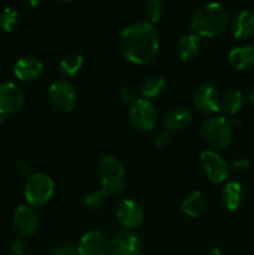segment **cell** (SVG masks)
Here are the masks:
<instances>
[{
  "label": "cell",
  "instance_id": "1",
  "mask_svg": "<svg viewBox=\"0 0 254 255\" xmlns=\"http://www.w3.org/2000/svg\"><path fill=\"white\" fill-rule=\"evenodd\" d=\"M120 51L127 61L147 65L159 50V35L153 24L147 20L132 22L122 30L119 41Z\"/></svg>",
  "mask_w": 254,
  "mask_h": 255
},
{
  "label": "cell",
  "instance_id": "2",
  "mask_svg": "<svg viewBox=\"0 0 254 255\" xmlns=\"http://www.w3.org/2000/svg\"><path fill=\"white\" fill-rule=\"evenodd\" d=\"M228 10L219 2H206L193 11L191 29L199 37H214L223 34L229 27Z\"/></svg>",
  "mask_w": 254,
  "mask_h": 255
},
{
  "label": "cell",
  "instance_id": "3",
  "mask_svg": "<svg viewBox=\"0 0 254 255\" xmlns=\"http://www.w3.org/2000/svg\"><path fill=\"white\" fill-rule=\"evenodd\" d=\"M201 136L204 143L214 149L227 148L232 143L233 128L232 122L222 115H213L203 122Z\"/></svg>",
  "mask_w": 254,
  "mask_h": 255
},
{
  "label": "cell",
  "instance_id": "4",
  "mask_svg": "<svg viewBox=\"0 0 254 255\" xmlns=\"http://www.w3.org/2000/svg\"><path fill=\"white\" fill-rule=\"evenodd\" d=\"M99 173L102 191L107 196H115L124 191L126 186V173L124 164L116 157L111 154L102 157L99 164Z\"/></svg>",
  "mask_w": 254,
  "mask_h": 255
},
{
  "label": "cell",
  "instance_id": "5",
  "mask_svg": "<svg viewBox=\"0 0 254 255\" xmlns=\"http://www.w3.org/2000/svg\"><path fill=\"white\" fill-rule=\"evenodd\" d=\"M55 183L50 176L45 173H32L26 179L24 197L30 207H41L52 198Z\"/></svg>",
  "mask_w": 254,
  "mask_h": 255
},
{
  "label": "cell",
  "instance_id": "6",
  "mask_svg": "<svg viewBox=\"0 0 254 255\" xmlns=\"http://www.w3.org/2000/svg\"><path fill=\"white\" fill-rule=\"evenodd\" d=\"M128 120L136 131L148 132L154 128L158 120V112L153 102L139 97L131 105L128 111Z\"/></svg>",
  "mask_w": 254,
  "mask_h": 255
},
{
  "label": "cell",
  "instance_id": "7",
  "mask_svg": "<svg viewBox=\"0 0 254 255\" xmlns=\"http://www.w3.org/2000/svg\"><path fill=\"white\" fill-rule=\"evenodd\" d=\"M74 85L65 79L55 80L49 87V100L52 106L61 112H70L76 105Z\"/></svg>",
  "mask_w": 254,
  "mask_h": 255
},
{
  "label": "cell",
  "instance_id": "8",
  "mask_svg": "<svg viewBox=\"0 0 254 255\" xmlns=\"http://www.w3.org/2000/svg\"><path fill=\"white\" fill-rule=\"evenodd\" d=\"M199 164L204 176L212 183H222L229 174V167L227 162L214 151L202 152L199 154Z\"/></svg>",
  "mask_w": 254,
  "mask_h": 255
},
{
  "label": "cell",
  "instance_id": "9",
  "mask_svg": "<svg viewBox=\"0 0 254 255\" xmlns=\"http://www.w3.org/2000/svg\"><path fill=\"white\" fill-rule=\"evenodd\" d=\"M39 216L29 204H20L12 214V226L22 238L34 236L39 229Z\"/></svg>",
  "mask_w": 254,
  "mask_h": 255
},
{
  "label": "cell",
  "instance_id": "10",
  "mask_svg": "<svg viewBox=\"0 0 254 255\" xmlns=\"http://www.w3.org/2000/svg\"><path fill=\"white\" fill-rule=\"evenodd\" d=\"M192 101L194 107L199 112L206 115H212L219 112V104H221V96L214 86L209 84L198 85L193 90L192 94Z\"/></svg>",
  "mask_w": 254,
  "mask_h": 255
},
{
  "label": "cell",
  "instance_id": "11",
  "mask_svg": "<svg viewBox=\"0 0 254 255\" xmlns=\"http://www.w3.org/2000/svg\"><path fill=\"white\" fill-rule=\"evenodd\" d=\"M25 104L22 90L14 82L0 84V115H12L19 112Z\"/></svg>",
  "mask_w": 254,
  "mask_h": 255
},
{
  "label": "cell",
  "instance_id": "12",
  "mask_svg": "<svg viewBox=\"0 0 254 255\" xmlns=\"http://www.w3.org/2000/svg\"><path fill=\"white\" fill-rule=\"evenodd\" d=\"M116 216L120 224L127 229L138 228L144 221V212L141 204L131 198L120 202L116 208Z\"/></svg>",
  "mask_w": 254,
  "mask_h": 255
},
{
  "label": "cell",
  "instance_id": "13",
  "mask_svg": "<svg viewBox=\"0 0 254 255\" xmlns=\"http://www.w3.org/2000/svg\"><path fill=\"white\" fill-rule=\"evenodd\" d=\"M77 255H110V241L102 232H89L77 244Z\"/></svg>",
  "mask_w": 254,
  "mask_h": 255
},
{
  "label": "cell",
  "instance_id": "14",
  "mask_svg": "<svg viewBox=\"0 0 254 255\" xmlns=\"http://www.w3.org/2000/svg\"><path fill=\"white\" fill-rule=\"evenodd\" d=\"M141 239L129 231L117 233L110 242V255H141Z\"/></svg>",
  "mask_w": 254,
  "mask_h": 255
},
{
  "label": "cell",
  "instance_id": "15",
  "mask_svg": "<svg viewBox=\"0 0 254 255\" xmlns=\"http://www.w3.org/2000/svg\"><path fill=\"white\" fill-rule=\"evenodd\" d=\"M12 70L16 79L21 81H34L42 74L44 64L39 57L26 55L16 60Z\"/></svg>",
  "mask_w": 254,
  "mask_h": 255
},
{
  "label": "cell",
  "instance_id": "16",
  "mask_svg": "<svg viewBox=\"0 0 254 255\" xmlns=\"http://www.w3.org/2000/svg\"><path fill=\"white\" fill-rule=\"evenodd\" d=\"M229 31L236 39L244 40L254 35V14L249 10H241L229 21Z\"/></svg>",
  "mask_w": 254,
  "mask_h": 255
},
{
  "label": "cell",
  "instance_id": "17",
  "mask_svg": "<svg viewBox=\"0 0 254 255\" xmlns=\"http://www.w3.org/2000/svg\"><path fill=\"white\" fill-rule=\"evenodd\" d=\"M192 120H193V116H192V114L188 110L183 109V107H176V109L169 110V111L164 115V129H166L167 132H169V133H173V132H182L191 126Z\"/></svg>",
  "mask_w": 254,
  "mask_h": 255
},
{
  "label": "cell",
  "instance_id": "18",
  "mask_svg": "<svg viewBox=\"0 0 254 255\" xmlns=\"http://www.w3.org/2000/svg\"><path fill=\"white\" fill-rule=\"evenodd\" d=\"M201 47V37L197 36L193 32H189V34H186L179 37L176 47L177 56L183 62L192 61V60H194L198 56Z\"/></svg>",
  "mask_w": 254,
  "mask_h": 255
},
{
  "label": "cell",
  "instance_id": "19",
  "mask_svg": "<svg viewBox=\"0 0 254 255\" xmlns=\"http://www.w3.org/2000/svg\"><path fill=\"white\" fill-rule=\"evenodd\" d=\"M228 62L241 71L252 69L254 66V46L246 45L232 49L228 54Z\"/></svg>",
  "mask_w": 254,
  "mask_h": 255
},
{
  "label": "cell",
  "instance_id": "20",
  "mask_svg": "<svg viewBox=\"0 0 254 255\" xmlns=\"http://www.w3.org/2000/svg\"><path fill=\"white\" fill-rule=\"evenodd\" d=\"M221 201L227 211L234 212L243 202V188L238 182H228L221 192Z\"/></svg>",
  "mask_w": 254,
  "mask_h": 255
},
{
  "label": "cell",
  "instance_id": "21",
  "mask_svg": "<svg viewBox=\"0 0 254 255\" xmlns=\"http://www.w3.org/2000/svg\"><path fill=\"white\" fill-rule=\"evenodd\" d=\"M207 208V198L203 192L194 191L183 199L181 209L186 216L196 218L204 213Z\"/></svg>",
  "mask_w": 254,
  "mask_h": 255
},
{
  "label": "cell",
  "instance_id": "22",
  "mask_svg": "<svg viewBox=\"0 0 254 255\" xmlns=\"http://www.w3.org/2000/svg\"><path fill=\"white\" fill-rule=\"evenodd\" d=\"M243 106V94L237 89H229L221 97L219 112L223 115H236Z\"/></svg>",
  "mask_w": 254,
  "mask_h": 255
},
{
  "label": "cell",
  "instance_id": "23",
  "mask_svg": "<svg viewBox=\"0 0 254 255\" xmlns=\"http://www.w3.org/2000/svg\"><path fill=\"white\" fill-rule=\"evenodd\" d=\"M167 87V80L159 75H153L144 80L139 87V92L142 95V99H153L163 94Z\"/></svg>",
  "mask_w": 254,
  "mask_h": 255
},
{
  "label": "cell",
  "instance_id": "24",
  "mask_svg": "<svg viewBox=\"0 0 254 255\" xmlns=\"http://www.w3.org/2000/svg\"><path fill=\"white\" fill-rule=\"evenodd\" d=\"M82 64H84V57H82L81 54H79V52H69L60 61V72L66 77L74 76L80 71Z\"/></svg>",
  "mask_w": 254,
  "mask_h": 255
},
{
  "label": "cell",
  "instance_id": "25",
  "mask_svg": "<svg viewBox=\"0 0 254 255\" xmlns=\"http://www.w3.org/2000/svg\"><path fill=\"white\" fill-rule=\"evenodd\" d=\"M20 15L16 9L6 6L0 11V29L5 32H11L19 26Z\"/></svg>",
  "mask_w": 254,
  "mask_h": 255
},
{
  "label": "cell",
  "instance_id": "26",
  "mask_svg": "<svg viewBox=\"0 0 254 255\" xmlns=\"http://www.w3.org/2000/svg\"><path fill=\"white\" fill-rule=\"evenodd\" d=\"M163 12L164 5L159 0H148L144 4V14H146L147 19H148L147 21H149L151 24L158 22L161 17L163 16Z\"/></svg>",
  "mask_w": 254,
  "mask_h": 255
},
{
  "label": "cell",
  "instance_id": "27",
  "mask_svg": "<svg viewBox=\"0 0 254 255\" xmlns=\"http://www.w3.org/2000/svg\"><path fill=\"white\" fill-rule=\"evenodd\" d=\"M107 194L102 189L94 191L85 197V206L91 211H100L105 207L107 202Z\"/></svg>",
  "mask_w": 254,
  "mask_h": 255
},
{
  "label": "cell",
  "instance_id": "28",
  "mask_svg": "<svg viewBox=\"0 0 254 255\" xmlns=\"http://www.w3.org/2000/svg\"><path fill=\"white\" fill-rule=\"evenodd\" d=\"M51 255H77V247L70 242L60 243L52 248Z\"/></svg>",
  "mask_w": 254,
  "mask_h": 255
},
{
  "label": "cell",
  "instance_id": "29",
  "mask_svg": "<svg viewBox=\"0 0 254 255\" xmlns=\"http://www.w3.org/2000/svg\"><path fill=\"white\" fill-rule=\"evenodd\" d=\"M15 171H16L21 177L29 178L32 174V166L27 161L20 158L17 159V161H15Z\"/></svg>",
  "mask_w": 254,
  "mask_h": 255
},
{
  "label": "cell",
  "instance_id": "30",
  "mask_svg": "<svg viewBox=\"0 0 254 255\" xmlns=\"http://www.w3.org/2000/svg\"><path fill=\"white\" fill-rule=\"evenodd\" d=\"M26 247L27 243L26 241H25V238H22V237H17V238H15L14 241L11 242V244H10V249H11L12 254L15 255L24 254L25 251H26Z\"/></svg>",
  "mask_w": 254,
  "mask_h": 255
},
{
  "label": "cell",
  "instance_id": "31",
  "mask_svg": "<svg viewBox=\"0 0 254 255\" xmlns=\"http://www.w3.org/2000/svg\"><path fill=\"white\" fill-rule=\"evenodd\" d=\"M121 97L125 102L127 104H133L136 102L139 97H137V92L136 90L133 89L132 86H124L121 89Z\"/></svg>",
  "mask_w": 254,
  "mask_h": 255
},
{
  "label": "cell",
  "instance_id": "32",
  "mask_svg": "<svg viewBox=\"0 0 254 255\" xmlns=\"http://www.w3.org/2000/svg\"><path fill=\"white\" fill-rule=\"evenodd\" d=\"M232 166H233V169L236 173L242 174L251 168V161L248 158H246V157H241V158L234 159Z\"/></svg>",
  "mask_w": 254,
  "mask_h": 255
},
{
  "label": "cell",
  "instance_id": "33",
  "mask_svg": "<svg viewBox=\"0 0 254 255\" xmlns=\"http://www.w3.org/2000/svg\"><path fill=\"white\" fill-rule=\"evenodd\" d=\"M171 133L167 131L159 132L158 134L156 136V139H154V146L157 148H164V147L169 146L171 143Z\"/></svg>",
  "mask_w": 254,
  "mask_h": 255
},
{
  "label": "cell",
  "instance_id": "34",
  "mask_svg": "<svg viewBox=\"0 0 254 255\" xmlns=\"http://www.w3.org/2000/svg\"><path fill=\"white\" fill-rule=\"evenodd\" d=\"M207 255H223V254H222L221 249L217 248V247H216V248H212L211 251L208 252V254H207Z\"/></svg>",
  "mask_w": 254,
  "mask_h": 255
},
{
  "label": "cell",
  "instance_id": "35",
  "mask_svg": "<svg viewBox=\"0 0 254 255\" xmlns=\"http://www.w3.org/2000/svg\"><path fill=\"white\" fill-rule=\"evenodd\" d=\"M2 122H4V116H2V115H0V125H1Z\"/></svg>",
  "mask_w": 254,
  "mask_h": 255
},
{
  "label": "cell",
  "instance_id": "36",
  "mask_svg": "<svg viewBox=\"0 0 254 255\" xmlns=\"http://www.w3.org/2000/svg\"><path fill=\"white\" fill-rule=\"evenodd\" d=\"M252 97H253V100H254V87H253V96H252Z\"/></svg>",
  "mask_w": 254,
  "mask_h": 255
},
{
  "label": "cell",
  "instance_id": "37",
  "mask_svg": "<svg viewBox=\"0 0 254 255\" xmlns=\"http://www.w3.org/2000/svg\"><path fill=\"white\" fill-rule=\"evenodd\" d=\"M253 14H254V9H253Z\"/></svg>",
  "mask_w": 254,
  "mask_h": 255
}]
</instances>
